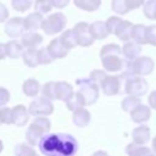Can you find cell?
Masks as SVG:
<instances>
[{
  "instance_id": "cell-2",
  "label": "cell",
  "mask_w": 156,
  "mask_h": 156,
  "mask_svg": "<svg viewBox=\"0 0 156 156\" xmlns=\"http://www.w3.org/2000/svg\"><path fill=\"white\" fill-rule=\"evenodd\" d=\"M50 128H51V122L46 117H35L26 132L27 143L30 146L39 145L40 140L49 133Z\"/></svg>"
},
{
  "instance_id": "cell-47",
  "label": "cell",
  "mask_w": 156,
  "mask_h": 156,
  "mask_svg": "<svg viewBox=\"0 0 156 156\" xmlns=\"http://www.w3.org/2000/svg\"><path fill=\"white\" fill-rule=\"evenodd\" d=\"M147 102H149V106L152 108V110H156V90L151 91L147 96Z\"/></svg>"
},
{
  "instance_id": "cell-31",
  "label": "cell",
  "mask_w": 156,
  "mask_h": 156,
  "mask_svg": "<svg viewBox=\"0 0 156 156\" xmlns=\"http://www.w3.org/2000/svg\"><path fill=\"white\" fill-rule=\"evenodd\" d=\"M141 104L140 99L138 96H133V95H128L127 98H124L121 102V107L124 112H132L135 107H138Z\"/></svg>"
},
{
  "instance_id": "cell-29",
  "label": "cell",
  "mask_w": 156,
  "mask_h": 156,
  "mask_svg": "<svg viewBox=\"0 0 156 156\" xmlns=\"http://www.w3.org/2000/svg\"><path fill=\"white\" fill-rule=\"evenodd\" d=\"M73 2L78 9L88 12L96 11L101 5V0H73Z\"/></svg>"
},
{
  "instance_id": "cell-36",
  "label": "cell",
  "mask_w": 156,
  "mask_h": 156,
  "mask_svg": "<svg viewBox=\"0 0 156 156\" xmlns=\"http://www.w3.org/2000/svg\"><path fill=\"white\" fill-rule=\"evenodd\" d=\"M52 7H54V6H52L51 0H35V2H34L35 12H39V13H41V15L50 12Z\"/></svg>"
},
{
  "instance_id": "cell-43",
  "label": "cell",
  "mask_w": 156,
  "mask_h": 156,
  "mask_svg": "<svg viewBox=\"0 0 156 156\" xmlns=\"http://www.w3.org/2000/svg\"><path fill=\"white\" fill-rule=\"evenodd\" d=\"M146 41L147 44L156 46V26H149L146 28Z\"/></svg>"
},
{
  "instance_id": "cell-6",
  "label": "cell",
  "mask_w": 156,
  "mask_h": 156,
  "mask_svg": "<svg viewBox=\"0 0 156 156\" xmlns=\"http://www.w3.org/2000/svg\"><path fill=\"white\" fill-rule=\"evenodd\" d=\"M147 89H149L147 82L143 77H139V76H135V77H132V78L127 79L126 84H124L126 94L138 96V98L145 95L147 93Z\"/></svg>"
},
{
  "instance_id": "cell-35",
  "label": "cell",
  "mask_w": 156,
  "mask_h": 156,
  "mask_svg": "<svg viewBox=\"0 0 156 156\" xmlns=\"http://www.w3.org/2000/svg\"><path fill=\"white\" fill-rule=\"evenodd\" d=\"M111 9L117 15H126L129 12V9L127 6V0H112Z\"/></svg>"
},
{
  "instance_id": "cell-18",
  "label": "cell",
  "mask_w": 156,
  "mask_h": 156,
  "mask_svg": "<svg viewBox=\"0 0 156 156\" xmlns=\"http://www.w3.org/2000/svg\"><path fill=\"white\" fill-rule=\"evenodd\" d=\"M133 143L138 145H144L150 140V128L145 124H140L139 127L134 128L132 132Z\"/></svg>"
},
{
  "instance_id": "cell-45",
  "label": "cell",
  "mask_w": 156,
  "mask_h": 156,
  "mask_svg": "<svg viewBox=\"0 0 156 156\" xmlns=\"http://www.w3.org/2000/svg\"><path fill=\"white\" fill-rule=\"evenodd\" d=\"M144 4H145V0H127V6H128L129 11L141 7V6H144Z\"/></svg>"
},
{
  "instance_id": "cell-27",
  "label": "cell",
  "mask_w": 156,
  "mask_h": 156,
  "mask_svg": "<svg viewBox=\"0 0 156 156\" xmlns=\"http://www.w3.org/2000/svg\"><path fill=\"white\" fill-rule=\"evenodd\" d=\"M65 102H66V107H67L69 111H72V112L79 110V108H83V107L85 106V101H84L83 96L79 94V91L73 93V94L69 96V99H67Z\"/></svg>"
},
{
  "instance_id": "cell-51",
  "label": "cell",
  "mask_w": 156,
  "mask_h": 156,
  "mask_svg": "<svg viewBox=\"0 0 156 156\" xmlns=\"http://www.w3.org/2000/svg\"><path fill=\"white\" fill-rule=\"evenodd\" d=\"M151 146H152V151L156 154V135L154 136V139H152V141H151Z\"/></svg>"
},
{
  "instance_id": "cell-40",
  "label": "cell",
  "mask_w": 156,
  "mask_h": 156,
  "mask_svg": "<svg viewBox=\"0 0 156 156\" xmlns=\"http://www.w3.org/2000/svg\"><path fill=\"white\" fill-rule=\"evenodd\" d=\"M0 121L1 124H13V118H12V108L9 107H1L0 108Z\"/></svg>"
},
{
  "instance_id": "cell-46",
  "label": "cell",
  "mask_w": 156,
  "mask_h": 156,
  "mask_svg": "<svg viewBox=\"0 0 156 156\" xmlns=\"http://www.w3.org/2000/svg\"><path fill=\"white\" fill-rule=\"evenodd\" d=\"M7 18H9V10L4 4L0 2V23L7 21Z\"/></svg>"
},
{
  "instance_id": "cell-53",
  "label": "cell",
  "mask_w": 156,
  "mask_h": 156,
  "mask_svg": "<svg viewBox=\"0 0 156 156\" xmlns=\"http://www.w3.org/2000/svg\"><path fill=\"white\" fill-rule=\"evenodd\" d=\"M155 20H156V12H155Z\"/></svg>"
},
{
  "instance_id": "cell-25",
  "label": "cell",
  "mask_w": 156,
  "mask_h": 156,
  "mask_svg": "<svg viewBox=\"0 0 156 156\" xmlns=\"http://www.w3.org/2000/svg\"><path fill=\"white\" fill-rule=\"evenodd\" d=\"M22 58L23 62L27 67L34 68L37 67L39 63V54H38V49H26L22 54Z\"/></svg>"
},
{
  "instance_id": "cell-24",
  "label": "cell",
  "mask_w": 156,
  "mask_h": 156,
  "mask_svg": "<svg viewBox=\"0 0 156 156\" xmlns=\"http://www.w3.org/2000/svg\"><path fill=\"white\" fill-rule=\"evenodd\" d=\"M6 46V56L10 58H18L23 54V45L18 40H10L5 43Z\"/></svg>"
},
{
  "instance_id": "cell-5",
  "label": "cell",
  "mask_w": 156,
  "mask_h": 156,
  "mask_svg": "<svg viewBox=\"0 0 156 156\" xmlns=\"http://www.w3.org/2000/svg\"><path fill=\"white\" fill-rule=\"evenodd\" d=\"M28 110H29V113L32 116L46 117L54 112V105H52L51 100H49L44 96H40V98H35L29 104Z\"/></svg>"
},
{
  "instance_id": "cell-37",
  "label": "cell",
  "mask_w": 156,
  "mask_h": 156,
  "mask_svg": "<svg viewBox=\"0 0 156 156\" xmlns=\"http://www.w3.org/2000/svg\"><path fill=\"white\" fill-rule=\"evenodd\" d=\"M143 12L147 20H155V12H156V0H147L145 1L143 6Z\"/></svg>"
},
{
  "instance_id": "cell-39",
  "label": "cell",
  "mask_w": 156,
  "mask_h": 156,
  "mask_svg": "<svg viewBox=\"0 0 156 156\" xmlns=\"http://www.w3.org/2000/svg\"><path fill=\"white\" fill-rule=\"evenodd\" d=\"M12 7L18 12H26L32 6V0H11Z\"/></svg>"
},
{
  "instance_id": "cell-22",
  "label": "cell",
  "mask_w": 156,
  "mask_h": 156,
  "mask_svg": "<svg viewBox=\"0 0 156 156\" xmlns=\"http://www.w3.org/2000/svg\"><path fill=\"white\" fill-rule=\"evenodd\" d=\"M133 26H134V24H133L132 22L123 20L122 23L119 24V27L117 28L116 33H115L116 37H117L119 40L124 41V43L129 41V40L132 39V29H133Z\"/></svg>"
},
{
  "instance_id": "cell-20",
  "label": "cell",
  "mask_w": 156,
  "mask_h": 156,
  "mask_svg": "<svg viewBox=\"0 0 156 156\" xmlns=\"http://www.w3.org/2000/svg\"><path fill=\"white\" fill-rule=\"evenodd\" d=\"M90 119H91V115L90 112L87 110V108H79L77 111L73 112V116H72V121L74 123V126L79 127V128H84L87 127L89 123H90Z\"/></svg>"
},
{
  "instance_id": "cell-11",
  "label": "cell",
  "mask_w": 156,
  "mask_h": 156,
  "mask_svg": "<svg viewBox=\"0 0 156 156\" xmlns=\"http://www.w3.org/2000/svg\"><path fill=\"white\" fill-rule=\"evenodd\" d=\"M126 58H122V55H108L101 58L102 67L106 72H121L124 66Z\"/></svg>"
},
{
  "instance_id": "cell-19",
  "label": "cell",
  "mask_w": 156,
  "mask_h": 156,
  "mask_svg": "<svg viewBox=\"0 0 156 156\" xmlns=\"http://www.w3.org/2000/svg\"><path fill=\"white\" fill-rule=\"evenodd\" d=\"M126 154L128 156H156V154L150 147L138 145L135 143H130L126 146Z\"/></svg>"
},
{
  "instance_id": "cell-15",
  "label": "cell",
  "mask_w": 156,
  "mask_h": 156,
  "mask_svg": "<svg viewBox=\"0 0 156 156\" xmlns=\"http://www.w3.org/2000/svg\"><path fill=\"white\" fill-rule=\"evenodd\" d=\"M23 20H24L26 32H35V30H38L39 28H41L43 22H44L43 15L39 13V12H32L28 16H26Z\"/></svg>"
},
{
  "instance_id": "cell-7",
  "label": "cell",
  "mask_w": 156,
  "mask_h": 156,
  "mask_svg": "<svg viewBox=\"0 0 156 156\" xmlns=\"http://www.w3.org/2000/svg\"><path fill=\"white\" fill-rule=\"evenodd\" d=\"M72 29H73L77 44L79 46L88 48L94 43L95 39L93 38V34L90 32V24H88L87 22H78Z\"/></svg>"
},
{
  "instance_id": "cell-1",
  "label": "cell",
  "mask_w": 156,
  "mask_h": 156,
  "mask_svg": "<svg viewBox=\"0 0 156 156\" xmlns=\"http://www.w3.org/2000/svg\"><path fill=\"white\" fill-rule=\"evenodd\" d=\"M39 150L44 156H74L78 143L71 134H46L39 143Z\"/></svg>"
},
{
  "instance_id": "cell-28",
  "label": "cell",
  "mask_w": 156,
  "mask_h": 156,
  "mask_svg": "<svg viewBox=\"0 0 156 156\" xmlns=\"http://www.w3.org/2000/svg\"><path fill=\"white\" fill-rule=\"evenodd\" d=\"M146 26L144 24H134L132 29V39L139 45L147 44L146 41Z\"/></svg>"
},
{
  "instance_id": "cell-54",
  "label": "cell",
  "mask_w": 156,
  "mask_h": 156,
  "mask_svg": "<svg viewBox=\"0 0 156 156\" xmlns=\"http://www.w3.org/2000/svg\"><path fill=\"white\" fill-rule=\"evenodd\" d=\"M0 124H1V121H0Z\"/></svg>"
},
{
  "instance_id": "cell-30",
  "label": "cell",
  "mask_w": 156,
  "mask_h": 156,
  "mask_svg": "<svg viewBox=\"0 0 156 156\" xmlns=\"http://www.w3.org/2000/svg\"><path fill=\"white\" fill-rule=\"evenodd\" d=\"M60 40H61V43L63 44V46L67 50H71V49H73V48H76L78 45L77 40H76V37H74V33H73V29L65 30L60 35Z\"/></svg>"
},
{
  "instance_id": "cell-42",
  "label": "cell",
  "mask_w": 156,
  "mask_h": 156,
  "mask_svg": "<svg viewBox=\"0 0 156 156\" xmlns=\"http://www.w3.org/2000/svg\"><path fill=\"white\" fill-rule=\"evenodd\" d=\"M106 76H107V73H106L105 71H102V69H93V71L90 72L89 78H90L94 83H96L98 85H100L101 82L105 79Z\"/></svg>"
},
{
  "instance_id": "cell-8",
  "label": "cell",
  "mask_w": 156,
  "mask_h": 156,
  "mask_svg": "<svg viewBox=\"0 0 156 156\" xmlns=\"http://www.w3.org/2000/svg\"><path fill=\"white\" fill-rule=\"evenodd\" d=\"M5 33L11 38H18L22 37L26 33L24 28V20L22 17H12L6 21L4 27Z\"/></svg>"
},
{
  "instance_id": "cell-16",
  "label": "cell",
  "mask_w": 156,
  "mask_h": 156,
  "mask_svg": "<svg viewBox=\"0 0 156 156\" xmlns=\"http://www.w3.org/2000/svg\"><path fill=\"white\" fill-rule=\"evenodd\" d=\"M43 43V35L37 32H26L21 37V44L26 49H37Z\"/></svg>"
},
{
  "instance_id": "cell-49",
  "label": "cell",
  "mask_w": 156,
  "mask_h": 156,
  "mask_svg": "<svg viewBox=\"0 0 156 156\" xmlns=\"http://www.w3.org/2000/svg\"><path fill=\"white\" fill-rule=\"evenodd\" d=\"M5 57H7L6 56V46H5V44L0 43V61L4 60Z\"/></svg>"
},
{
  "instance_id": "cell-34",
  "label": "cell",
  "mask_w": 156,
  "mask_h": 156,
  "mask_svg": "<svg viewBox=\"0 0 156 156\" xmlns=\"http://www.w3.org/2000/svg\"><path fill=\"white\" fill-rule=\"evenodd\" d=\"M43 96L49 100H57L56 96V82H48L41 88Z\"/></svg>"
},
{
  "instance_id": "cell-4",
  "label": "cell",
  "mask_w": 156,
  "mask_h": 156,
  "mask_svg": "<svg viewBox=\"0 0 156 156\" xmlns=\"http://www.w3.org/2000/svg\"><path fill=\"white\" fill-rule=\"evenodd\" d=\"M66 24H67L66 16L61 12H55L52 15H49L46 18H44L41 29L46 34L54 35V34H58L60 32H62L65 29Z\"/></svg>"
},
{
  "instance_id": "cell-38",
  "label": "cell",
  "mask_w": 156,
  "mask_h": 156,
  "mask_svg": "<svg viewBox=\"0 0 156 156\" xmlns=\"http://www.w3.org/2000/svg\"><path fill=\"white\" fill-rule=\"evenodd\" d=\"M122 21H123V20H122L119 16H111V17L107 18V21H106V27H107L110 34H115V33H116V30H117V28L119 27V24L122 23Z\"/></svg>"
},
{
  "instance_id": "cell-13",
  "label": "cell",
  "mask_w": 156,
  "mask_h": 156,
  "mask_svg": "<svg viewBox=\"0 0 156 156\" xmlns=\"http://www.w3.org/2000/svg\"><path fill=\"white\" fill-rule=\"evenodd\" d=\"M29 110L24 105H16L12 108V118H13V124L17 127H23L27 124L29 121Z\"/></svg>"
},
{
  "instance_id": "cell-52",
  "label": "cell",
  "mask_w": 156,
  "mask_h": 156,
  "mask_svg": "<svg viewBox=\"0 0 156 156\" xmlns=\"http://www.w3.org/2000/svg\"><path fill=\"white\" fill-rule=\"evenodd\" d=\"M4 150V144H2V141L0 140V154H1V151Z\"/></svg>"
},
{
  "instance_id": "cell-41",
  "label": "cell",
  "mask_w": 156,
  "mask_h": 156,
  "mask_svg": "<svg viewBox=\"0 0 156 156\" xmlns=\"http://www.w3.org/2000/svg\"><path fill=\"white\" fill-rule=\"evenodd\" d=\"M38 54H39V63L40 65H49L52 63L54 58L51 57V55L49 54L46 48H40L38 49Z\"/></svg>"
},
{
  "instance_id": "cell-48",
  "label": "cell",
  "mask_w": 156,
  "mask_h": 156,
  "mask_svg": "<svg viewBox=\"0 0 156 156\" xmlns=\"http://www.w3.org/2000/svg\"><path fill=\"white\" fill-rule=\"evenodd\" d=\"M51 2L52 6L56 9H65L69 4V0H51Z\"/></svg>"
},
{
  "instance_id": "cell-26",
  "label": "cell",
  "mask_w": 156,
  "mask_h": 156,
  "mask_svg": "<svg viewBox=\"0 0 156 156\" xmlns=\"http://www.w3.org/2000/svg\"><path fill=\"white\" fill-rule=\"evenodd\" d=\"M73 87L67 82H56V96L57 100L66 101L73 94Z\"/></svg>"
},
{
  "instance_id": "cell-12",
  "label": "cell",
  "mask_w": 156,
  "mask_h": 156,
  "mask_svg": "<svg viewBox=\"0 0 156 156\" xmlns=\"http://www.w3.org/2000/svg\"><path fill=\"white\" fill-rule=\"evenodd\" d=\"M46 49H48L49 54L51 55V57H52L54 60L66 57L67 54H68V51H69V50H67V49L63 46V44H62L61 40H60V37H58V38H54V39L49 43V45L46 46Z\"/></svg>"
},
{
  "instance_id": "cell-21",
  "label": "cell",
  "mask_w": 156,
  "mask_h": 156,
  "mask_svg": "<svg viewBox=\"0 0 156 156\" xmlns=\"http://www.w3.org/2000/svg\"><path fill=\"white\" fill-rule=\"evenodd\" d=\"M90 32L93 34V38L95 40H102L108 37L110 32L106 27V22L102 21H95L90 24Z\"/></svg>"
},
{
  "instance_id": "cell-50",
  "label": "cell",
  "mask_w": 156,
  "mask_h": 156,
  "mask_svg": "<svg viewBox=\"0 0 156 156\" xmlns=\"http://www.w3.org/2000/svg\"><path fill=\"white\" fill-rule=\"evenodd\" d=\"M91 156H108L107 155V152L106 151H102V150H98V151H95Z\"/></svg>"
},
{
  "instance_id": "cell-33",
  "label": "cell",
  "mask_w": 156,
  "mask_h": 156,
  "mask_svg": "<svg viewBox=\"0 0 156 156\" xmlns=\"http://www.w3.org/2000/svg\"><path fill=\"white\" fill-rule=\"evenodd\" d=\"M108 55H123L122 54V48L115 43H110V44H106L101 48L100 50V58L105 57V56H108Z\"/></svg>"
},
{
  "instance_id": "cell-17",
  "label": "cell",
  "mask_w": 156,
  "mask_h": 156,
  "mask_svg": "<svg viewBox=\"0 0 156 156\" xmlns=\"http://www.w3.org/2000/svg\"><path fill=\"white\" fill-rule=\"evenodd\" d=\"M122 54L126 60L134 61L141 54V45L136 44L135 41H127L122 46Z\"/></svg>"
},
{
  "instance_id": "cell-3",
  "label": "cell",
  "mask_w": 156,
  "mask_h": 156,
  "mask_svg": "<svg viewBox=\"0 0 156 156\" xmlns=\"http://www.w3.org/2000/svg\"><path fill=\"white\" fill-rule=\"evenodd\" d=\"M76 85L78 87L79 94L83 96L85 105H93L99 99L100 88L96 83H94L90 78H80L76 80Z\"/></svg>"
},
{
  "instance_id": "cell-14",
  "label": "cell",
  "mask_w": 156,
  "mask_h": 156,
  "mask_svg": "<svg viewBox=\"0 0 156 156\" xmlns=\"http://www.w3.org/2000/svg\"><path fill=\"white\" fill-rule=\"evenodd\" d=\"M150 117H151V110H150V106H147V105L140 104L138 107H135L130 112V119L135 123L143 124L144 122L149 121Z\"/></svg>"
},
{
  "instance_id": "cell-10",
  "label": "cell",
  "mask_w": 156,
  "mask_h": 156,
  "mask_svg": "<svg viewBox=\"0 0 156 156\" xmlns=\"http://www.w3.org/2000/svg\"><path fill=\"white\" fill-rule=\"evenodd\" d=\"M154 67H155L154 60L149 56H139L136 60L133 61L134 73H135V76H139V77L150 74L154 71Z\"/></svg>"
},
{
  "instance_id": "cell-9",
  "label": "cell",
  "mask_w": 156,
  "mask_h": 156,
  "mask_svg": "<svg viewBox=\"0 0 156 156\" xmlns=\"http://www.w3.org/2000/svg\"><path fill=\"white\" fill-rule=\"evenodd\" d=\"M121 79L122 78L119 76L107 74L105 77V79L100 84L102 93L105 95H107V96H112V95L119 94V91H121Z\"/></svg>"
},
{
  "instance_id": "cell-23",
  "label": "cell",
  "mask_w": 156,
  "mask_h": 156,
  "mask_svg": "<svg viewBox=\"0 0 156 156\" xmlns=\"http://www.w3.org/2000/svg\"><path fill=\"white\" fill-rule=\"evenodd\" d=\"M40 84L37 79L34 78H29V79H26L23 85H22V91L24 93L26 96H29V98H35L39 91H40Z\"/></svg>"
},
{
  "instance_id": "cell-44",
  "label": "cell",
  "mask_w": 156,
  "mask_h": 156,
  "mask_svg": "<svg viewBox=\"0 0 156 156\" xmlns=\"http://www.w3.org/2000/svg\"><path fill=\"white\" fill-rule=\"evenodd\" d=\"M10 101V91L6 88L0 87V107L5 106Z\"/></svg>"
},
{
  "instance_id": "cell-32",
  "label": "cell",
  "mask_w": 156,
  "mask_h": 156,
  "mask_svg": "<svg viewBox=\"0 0 156 156\" xmlns=\"http://www.w3.org/2000/svg\"><path fill=\"white\" fill-rule=\"evenodd\" d=\"M15 156H39L29 144L20 143L15 146Z\"/></svg>"
}]
</instances>
